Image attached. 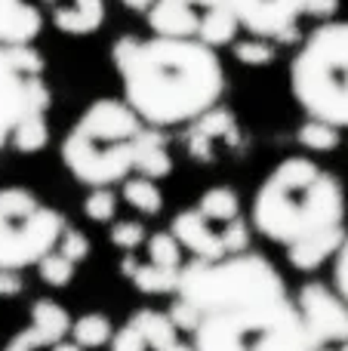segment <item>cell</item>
<instances>
[{"instance_id":"cell-23","label":"cell","mask_w":348,"mask_h":351,"mask_svg":"<svg viewBox=\"0 0 348 351\" xmlns=\"http://www.w3.org/2000/svg\"><path fill=\"white\" fill-rule=\"evenodd\" d=\"M195 206L216 225H228V222H234V219L240 216V197H238V191H234L232 185L207 188Z\"/></svg>"},{"instance_id":"cell-1","label":"cell","mask_w":348,"mask_h":351,"mask_svg":"<svg viewBox=\"0 0 348 351\" xmlns=\"http://www.w3.org/2000/svg\"><path fill=\"white\" fill-rule=\"evenodd\" d=\"M111 65L123 102L158 130L191 123L219 105L225 93V68L216 47L195 37L123 34L111 43Z\"/></svg>"},{"instance_id":"cell-31","label":"cell","mask_w":348,"mask_h":351,"mask_svg":"<svg viewBox=\"0 0 348 351\" xmlns=\"http://www.w3.org/2000/svg\"><path fill=\"white\" fill-rule=\"evenodd\" d=\"M333 287L348 302V231H345L343 243H339L336 256H333Z\"/></svg>"},{"instance_id":"cell-33","label":"cell","mask_w":348,"mask_h":351,"mask_svg":"<svg viewBox=\"0 0 348 351\" xmlns=\"http://www.w3.org/2000/svg\"><path fill=\"white\" fill-rule=\"evenodd\" d=\"M339 10V0H312L308 3V19H318V22H324V19H333Z\"/></svg>"},{"instance_id":"cell-11","label":"cell","mask_w":348,"mask_h":351,"mask_svg":"<svg viewBox=\"0 0 348 351\" xmlns=\"http://www.w3.org/2000/svg\"><path fill=\"white\" fill-rule=\"evenodd\" d=\"M293 302L299 308L312 351L321 346H330V342L348 339V302L336 293V287L308 280V284L299 287Z\"/></svg>"},{"instance_id":"cell-18","label":"cell","mask_w":348,"mask_h":351,"mask_svg":"<svg viewBox=\"0 0 348 351\" xmlns=\"http://www.w3.org/2000/svg\"><path fill=\"white\" fill-rule=\"evenodd\" d=\"M179 271L182 268H166V265H154V262H139L133 253H127L121 259V274L133 280V287L145 296H166L176 293L179 287Z\"/></svg>"},{"instance_id":"cell-25","label":"cell","mask_w":348,"mask_h":351,"mask_svg":"<svg viewBox=\"0 0 348 351\" xmlns=\"http://www.w3.org/2000/svg\"><path fill=\"white\" fill-rule=\"evenodd\" d=\"M228 47H232L234 59H238L240 65H247V68H265V65H271V62L277 59V43L269 40V37L250 34V37H244V40L234 37Z\"/></svg>"},{"instance_id":"cell-9","label":"cell","mask_w":348,"mask_h":351,"mask_svg":"<svg viewBox=\"0 0 348 351\" xmlns=\"http://www.w3.org/2000/svg\"><path fill=\"white\" fill-rule=\"evenodd\" d=\"M53 99L43 77V56L34 43L0 47V148L10 145L12 130L34 102Z\"/></svg>"},{"instance_id":"cell-4","label":"cell","mask_w":348,"mask_h":351,"mask_svg":"<svg viewBox=\"0 0 348 351\" xmlns=\"http://www.w3.org/2000/svg\"><path fill=\"white\" fill-rule=\"evenodd\" d=\"M191 351H312L293 296L210 311L191 330Z\"/></svg>"},{"instance_id":"cell-6","label":"cell","mask_w":348,"mask_h":351,"mask_svg":"<svg viewBox=\"0 0 348 351\" xmlns=\"http://www.w3.org/2000/svg\"><path fill=\"white\" fill-rule=\"evenodd\" d=\"M173 296L191 305L197 317H203L210 311L232 308L240 302L287 296V280L262 253L244 250L222 259H191L188 265L182 262L179 287Z\"/></svg>"},{"instance_id":"cell-17","label":"cell","mask_w":348,"mask_h":351,"mask_svg":"<svg viewBox=\"0 0 348 351\" xmlns=\"http://www.w3.org/2000/svg\"><path fill=\"white\" fill-rule=\"evenodd\" d=\"M43 31L40 6L28 0H0V47L34 43Z\"/></svg>"},{"instance_id":"cell-24","label":"cell","mask_w":348,"mask_h":351,"mask_svg":"<svg viewBox=\"0 0 348 351\" xmlns=\"http://www.w3.org/2000/svg\"><path fill=\"white\" fill-rule=\"evenodd\" d=\"M296 139H299L302 148L308 152H318V154H327V152H336L339 142H343V130L333 127L327 121H318V117H306L302 127L296 130Z\"/></svg>"},{"instance_id":"cell-3","label":"cell","mask_w":348,"mask_h":351,"mask_svg":"<svg viewBox=\"0 0 348 351\" xmlns=\"http://www.w3.org/2000/svg\"><path fill=\"white\" fill-rule=\"evenodd\" d=\"M148 123L123 99H96L68 127L62 139V164L86 188L117 185L133 173L136 139Z\"/></svg>"},{"instance_id":"cell-19","label":"cell","mask_w":348,"mask_h":351,"mask_svg":"<svg viewBox=\"0 0 348 351\" xmlns=\"http://www.w3.org/2000/svg\"><path fill=\"white\" fill-rule=\"evenodd\" d=\"M133 173L148 176V179L160 182L173 173V158L166 152V136L158 127H145L136 139V158H133Z\"/></svg>"},{"instance_id":"cell-2","label":"cell","mask_w":348,"mask_h":351,"mask_svg":"<svg viewBox=\"0 0 348 351\" xmlns=\"http://www.w3.org/2000/svg\"><path fill=\"white\" fill-rule=\"evenodd\" d=\"M253 228L284 250L324 231L345 228V188L312 158H284L253 197Z\"/></svg>"},{"instance_id":"cell-34","label":"cell","mask_w":348,"mask_h":351,"mask_svg":"<svg viewBox=\"0 0 348 351\" xmlns=\"http://www.w3.org/2000/svg\"><path fill=\"white\" fill-rule=\"evenodd\" d=\"M121 6H123V10H129V12H139V16H145V12L154 6V0H121Z\"/></svg>"},{"instance_id":"cell-36","label":"cell","mask_w":348,"mask_h":351,"mask_svg":"<svg viewBox=\"0 0 348 351\" xmlns=\"http://www.w3.org/2000/svg\"><path fill=\"white\" fill-rule=\"evenodd\" d=\"M314 351H348V339H343V342H330V346H321V348H314Z\"/></svg>"},{"instance_id":"cell-10","label":"cell","mask_w":348,"mask_h":351,"mask_svg":"<svg viewBox=\"0 0 348 351\" xmlns=\"http://www.w3.org/2000/svg\"><path fill=\"white\" fill-rule=\"evenodd\" d=\"M170 231L195 259H222V256L250 250V225L244 222V216L228 225H216L197 206H185L182 213L173 216Z\"/></svg>"},{"instance_id":"cell-28","label":"cell","mask_w":348,"mask_h":351,"mask_svg":"<svg viewBox=\"0 0 348 351\" xmlns=\"http://www.w3.org/2000/svg\"><path fill=\"white\" fill-rule=\"evenodd\" d=\"M84 213L90 222H111L117 216V194L111 191L108 185H99L90 188V194L84 197Z\"/></svg>"},{"instance_id":"cell-13","label":"cell","mask_w":348,"mask_h":351,"mask_svg":"<svg viewBox=\"0 0 348 351\" xmlns=\"http://www.w3.org/2000/svg\"><path fill=\"white\" fill-rule=\"evenodd\" d=\"M108 346L111 351H191L170 315L151 308L136 311L121 330H114Z\"/></svg>"},{"instance_id":"cell-35","label":"cell","mask_w":348,"mask_h":351,"mask_svg":"<svg viewBox=\"0 0 348 351\" xmlns=\"http://www.w3.org/2000/svg\"><path fill=\"white\" fill-rule=\"evenodd\" d=\"M47 351H90V348H80L77 342H68V339H62V342H55L53 348H47Z\"/></svg>"},{"instance_id":"cell-5","label":"cell","mask_w":348,"mask_h":351,"mask_svg":"<svg viewBox=\"0 0 348 351\" xmlns=\"http://www.w3.org/2000/svg\"><path fill=\"white\" fill-rule=\"evenodd\" d=\"M290 93L306 117L348 130V22L324 19L290 59Z\"/></svg>"},{"instance_id":"cell-16","label":"cell","mask_w":348,"mask_h":351,"mask_svg":"<svg viewBox=\"0 0 348 351\" xmlns=\"http://www.w3.org/2000/svg\"><path fill=\"white\" fill-rule=\"evenodd\" d=\"M234 136H238V121H234L232 108L213 105V108H207L201 117L191 121L188 152L195 160L210 164L216 154V142H234Z\"/></svg>"},{"instance_id":"cell-32","label":"cell","mask_w":348,"mask_h":351,"mask_svg":"<svg viewBox=\"0 0 348 351\" xmlns=\"http://www.w3.org/2000/svg\"><path fill=\"white\" fill-rule=\"evenodd\" d=\"M25 290V280H22V271L16 268H0V296L3 299H12Z\"/></svg>"},{"instance_id":"cell-12","label":"cell","mask_w":348,"mask_h":351,"mask_svg":"<svg viewBox=\"0 0 348 351\" xmlns=\"http://www.w3.org/2000/svg\"><path fill=\"white\" fill-rule=\"evenodd\" d=\"M238 19V28L247 34L269 37L275 43L296 40L299 19L308 16L312 0H228Z\"/></svg>"},{"instance_id":"cell-8","label":"cell","mask_w":348,"mask_h":351,"mask_svg":"<svg viewBox=\"0 0 348 351\" xmlns=\"http://www.w3.org/2000/svg\"><path fill=\"white\" fill-rule=\"evenodd\" d=\"M145 19L154 34L195 37L216 49L228 47L240 31L228 0H154Z\"/></svg>"},{"instance_id":"cell-27","label":"cell","mask_w":348,"mask_h":351,"mask_svg":"<svg viewBox=\"0 0 348 351\" xmlns=\"http://www.w3.org/2000/svg\"><path fill=\"white\" fill-rule=\"evenodd\" d=\"M34 268H37V274H40L43 284L62 290V287L71 284L74 271H77V262H71L65 253H59V250H49V253L43 256V259L37 262Z\"/></svg>"},{"instance_id":"cell-22","label":"cell","mask_w":348,"mask_h":351,"mask_svg":"<svg viewBox=\"0 0 348 351\" xmlns=\"http://www.w3.org/2000/svg\"><path fill=\"white\" fill-rule=\"evenodd\" d=\"M71 342H77L80 348H102L114 336V324L108 321V315L102 311H86L80 317H71V330H68Z\"/></svg>"},{"instance_id":"cell-21","label":"cell","mask_w":348,"mask_h":351,"mask_svg":"<svg viewBox=\"0 0 348 351\" xmlns=\"http://www.w3.org/2000/svg\"><path fill=\"white\" fill-rule=\"evenodd\" d=\"M121 185H123L121 188L123 200H127L136 213H142V216H158V213L164 210V191H160V185L154 179L129 173Z\"/></svg>"},{"instance_id":"cell-26","label":"cell","mask_w":348,"mask_h":351,"mask_svg":"<svg viewBox=\"0 0 348 351\" xmlns=\"http://www.w3.org/2000/svg\"><path fill=\"white\" fill-rule=\"evenodd\" d=\"M145 253H148V262L154 265H166V268H182V243L176 241L173 231H154V234L145 237Z\"/></svg>"},{"instance_id":"cell-29","label":"cell","mask_w":348,"mask_h":351,"mask_svg":"<svg viewBox=\"0 0 348 351\" xmlns=\"http://www.w3.org/2000/svg\"><path fill=\"white\" fill-rule=\"evenodd\" d=\"M148 231L142 222H114L111 225V243H114L117 250H127V253H133V250H139L142 243H145Z\"/></svg>"},{"instance_id":"cell-30","label":"cell","mask_w":348,"mask_h":351,"mask_svg":"<svg viewBox=\"0 0 348 351\" xmlns=\"http://www.w3.org/2000/svg\"><path fill=\"white\" fill-rule=\"evenodd\" d=\"M55 250H59V253H65L68 259L80 265V262L90 256L92 247H90V237H86L84 231H80V228H71V225H65V231H62L59 247H55Z\"/></svg>"},{"instance_id":"cell-20","label":"cell","mask_w":348,"mask_h":351,"mask_svg":"<svg viewBox=\"0 0 348 351\" xmlns=\"http://www.w3.org/2000/svg\"><path fill=\"white\" fill-rule=\"evenodd\" d=\"M343 237H345V228H336V231H324V234H314L308 241L293 243V247H287L290 265L296 271H318L324 262H330L336 256Z\"/></svg>"},{"instance_id":"cell-14","label":"cell","mask_w":348,"mask_h":351,"mask_svg":"<svg viewBox=\"0 0 348 351\" xmlns=\"http://www.w3.org/2000/svg\"><path fill=\"white\" fill-rule=\"evenodd\" d=\"M68 330H71V315H68L65 305L53 302V299H37L34 308H31V321L28 327H22L3 351H47L55 342L68 339Z\"/></svg>"},{"instance_id":"cell-15","label":"cell","mask_w":348,"mask_h":351,"mask_svg":"<svg viewBox=\"0 0 348 351\" xmlns=\"http://www.w3.org/2000/svg\"><path fill=\"white\" fill-rule=\"evenodd\" d=\"M40 12L68 37H90L105 25V0H40Z\"/></svg>"},{"instance_id":"cell-7","label":"cell","mask_w":348,"mask_h":351,"mask_svg":"<svg viewBox=\"0 0 348 351\" xmlns=\"http://www.w3.org/2000/svg\"><path fill=\"white\" fill-rule=\"evenodd\" d=\"M68 219L53 204L40 200L22 185L0 188V268L37 265L49 250L59 247Z\"/></svg>"}]
</instances>
